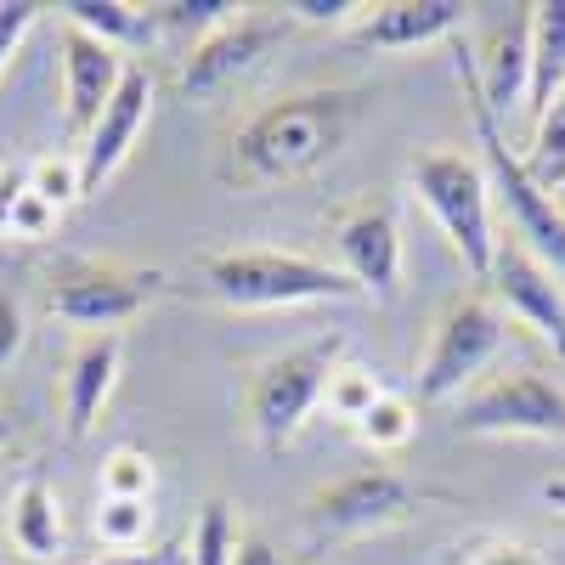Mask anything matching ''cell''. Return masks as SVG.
<instances>
[{
    "label": "cell",
    "instance_id": "18",
    "mask_svg": "<svg viewBox=\"0 0 565 565\" xmlns=\"http://www.w3.org/2000/svg\"><path fill=\"white\" fill-rule=\"evenodd\" d=\"M469 68H476V63H469ZM526 79H532V63H526V18H514L509 29L492 34L487 63L476 68V90H481V103L509 125L514 108H526Z\"/></svg>",
    "mask_w": 565,
    "mask_h": 565
},
{
    "label": "cell",
    "instance_id": "24",
    "mask_svg": "<svg viewBox=\"0 0 565 565\" xmlns=\"http://www.w3.org/2000/svg\"><path fill=\"white\" fill-rule=\"evenodd\" d=\"M526 170L548 186H565V90L548 103V114L532 125V148H526Z\"/></svg>",
    "mask_w": 565,
    "mask_h": 565
},
{
    "label": "cell",
    "instance_id": "3",
    "mask_svg": "<svg viewBox=\"0 0 565 565\" xmlns=\"http://www.w3.org/2000/svg\"><path fill=\"white\" fill-rule=\"evenodd\" d=\"M407 186L418 204L436 215L441 238L463 260V271L487 282L498 255V215H492V181L476 148H418L407 159Z\"/></svg>",
    "mask_w": 565,
    "mask_h": 565
},
{
    "label": "cell",
    "instance_id": "37",
    "mask_svg": "<svg viewBox=\"0 0 565 565\" xmlns=\"http://www.w3.org/2000/svg\"><path fill=\"white\" fill-rule=\"evenodd\" d=\"M12 441H18V413H12V407H0V452H7Z\"/></svg>",
    "mask_w": 565,
    "mask_h": 565
},
{
    "label": "cell",
    "instance_id": "14",
    "mask_svg": "<svg viewBox=\"0 0 565 565\" xmlns=\"http://www.w3.org/2000/svg\"><path fill=\"white\" fill-rule=\"evenodd\" d=\"M125 68L130 63L114 52V45L63 23V125H68V136H79V141L90 136V125H97L103 108L114 103Z\"/></svg>",
    "mask_w": 565,
    "mask_h": 565
},
{
    "label": "cell",
    "instance_id": "29",
    "mask_svg": "<svg viewBox=\"0 0 565 565\" xmlns=\"http://www.w3.org/2000/svg\"><path fill=\"white\" fill-rule=\"evenodd\" d=\"M282 18H289V23H311V29H356L362 23V0H282V7H277Z\"/></svg>",
    "mask_w": 565,
    "mask_h": 565
},
{
    "label": "cell",
    "instance_id": "34",
    "mask_svg": "<svg viewBox=\"0 0 565 565\" xmlns=\"http://www.w3.org/2000/svg\"><path fill=\"white\" fill-rule=\"evenodd\" d=\"M90 565H186V543H153V548H125V554H103Z\"/></svg>",
    "mask_w": 565,
    "mask_h": 565
},
{
    "label": "cell",
    "instance_id": "12",
    "mask_svg": "<svg viewBox=\"0 0 565 565\" xmlns=\"http://www.w3.org/2000/svg\"><path fill=\"white\" fill-rule=\"evenodd\" d=\"M487 295L503 306L509 322L532 328V334L565 362V277H554L526 244L498 238L492 271H487Z\"/></svg>",
    "mask_w": 565,
    "mask_h": 565
},
{
    "label": "cell",
    "instance_id": "15",
    "mask_svg": "<svg viewBox=\"0 0 565 565\" xmlns=\"http://www.w3.org/2000/svg\"><path fill=\"white\" fill-rule=\"evenodd\" d=\"M119 367H125V334H85L63 367V424H68V441H85L97 430V418L119 385Z\"/></svg>",
    "mask_w": 565,
    "mask_h": 565
},
{
    "label": "cell",
    "instance_id": "38",
    "mask_svg": "<svg viewBox=\"0 0 565 565\" xmlns=\"http://www.w3.org/2000/svg\"><path fill=\"white\" fill-rule=\"evenodd\" d=\"M543 503L565 514V476H554V481H543Z\"/></svg>",
    "mask_w": 565,
    "mask_h": 565
},
{
    "label": "cell",
    "instance_id": "25",
    "mask_svg": "<svg viewBox=\"0 0 565 565\" xmlns=\"http://www.w3.org/2000/svg\"><path fill=\"white\" fill-rule=\"evenodd\" d=\"M29 193H34L40 204H52L57 215H63L68 204H79V199H85L79 159H63V153H45V159H34V164H29Z\"/></svg>",
    "mask_w": 565,
    "mask_h": 565
},
{
    "label": "cell",
    "instance_id": "5",
    "mask_svg": "<svg viewBox=\"0 0 565 565\" xmlns=\"http://www.w3.org/2000/svg\"><path fill=\"white\" fill-rule=\"evenodd\" d=\"M458 79L469 90V119H476V153L487 164V181H492V199L503 204L509 215V232L514 244H526L554 277H565V210L548 186L526 170L521 153H509V130L503 119L481 103L476 90V68H469V52H458Z\"/></svg>",
    "mask_w": 565,
    "mask_h": 565
},
{
    "label": "cell",
    "instance_id": "28",
    "mask_svg": "<svg viewBox=\"0 0 565 565\" xmlns=\"http://www.w3.org/2000/svg\"><path fill=\"white\" fill-rule=\"evenodd\" d=\"M244 7L238 0H170V7H153V23L159 29H193L199 40L215 34L221 23H232Z\"/></svg>",
    "mask_w": 565,
    "mask_h": 565
},
{
    "label": "cell",
    "instance_id": "11",
    "mask_svg": "<svg viewBox=\"0 0 565 565\" xmlns=\"http://www.w3.org/2000/svg\"><path fill=\"white\" fill-rule=\"evenodd\" d=\"M328 232H334V249H340V271L362 295L391 300L402 289V221L391 199H373V193L351 199L345 210H334Z\"/></svg>",
    "mask_w": 565,
    "mask_h": 565
},
{
    "label": "cell",
    "instance_id": "36",
    "mask_svg": "<svg viewBox=\"0 0 565 565\" xmlns=\"http://www.w3.org/2000/svg\"><path fill=\"white\" fill-rule=\"evenodd\" d=\"M232 565H289V554H282L266 532H244L238 537V559H232Z\"/></svg>",
    "mask_w": 565,
    "mask_h": 565
},
{
    "label": "cell",
    "instance_id": "19",
    "mask_svg": "<svg viewBox=\"0 0 565 565\" xmlns=\"http://www.w3.org/2000/svg\"><path fill=\"white\" fill-rule=\"evenodd\" d=\"M7 537H12L18 554H29V559H40V565L63 554V503H57L52 487H45V476H29V481L12 492Z\"/></svg>",
    "mask_w": 565,
    "mask_h": 565
},
{
    "label": "cell",
    "instance_id": "32",
    "mask_svg": "<svg viewBox=\"0 0 565 565\" xmlns=\"http://www.w3.org/2000/svg\"><path fill=\"white\" fill-rule=\"evenodd\" d=\"M52 226H57V210H52V204H40L34 193H23V199H18V215H12V238L34 244V238H45Z\"/></svg>",
    "mask_w": 565,
    "mask_h": 565
},
{
    "label": "cell",
    "instance_id": "10",
    "mask_svg": "<svg viewBox=\"0 0 565 565\" xmlns=\"http://www.w3.org/2000/svg\"><path fill=\"white\" fill-rule=\"evenodd\" d=\"M424 492L418 481L396 476V469H351V476L328 481L306 498V526L311 537H367V532H385V526H402L407 514L424 509Z\"/></svg>",
    "mask_w": 565,
    "mask_h": 565
},
{
    "label": "cell",
    "instance_id": "13",
    "mask_svg": "<svg viewBox=\"0 0 565 565\" xmlns=\"http://www.w3.org/2000/svg\"><path fill=\"white\" fill-rule=\"evenodd\" d=\"M148 119H153V79H148V68L130 63L119 90H114V103L103 108V119L90 125V136L79 141V181H85V193H97V186L130 159V148H136V136L148 130Z\"/></svg>",
    "mask_w": 565,
    "mask_h": 565
},
{
    "label": "cell",
    "instance_id": "16",
    "mask_svg": "<svg viewBox=\"0 0 565 565\" xmlns=\"http://www.w3.org/2000/svg\"><path fill=\"white\" fill-rule=\"evenodd\" d=\"M463 12H469L463 0H385V7L362 12L351 40L367 45V52H418V45H436V40L458 34Z\"/></svg>",
    "mask_w": 565,
    "mask_h": 565
},
{
    "label": "cell",
    "instance_id": "9",
    "mask_svg": "<svg viewBox=\"0 0 565 565\" xmlns=\"http://www.w3.org/2000/svg\"><path fill=\"white\" fill-rule=\"evenodd\" d=\"M289 18L277 7H244L232 23H221L215 34H204L193 45V57L181 63L175 90L186 103H221L226 90H238V79H249L282 40H289Z\"/></svg>",
    "mask_w": 565,
    "mask_h": 565
},
{
    "label": "cell",
    "instance_id": "35",
    "mask_svg": "<svg viewBox=\"0 0 565 565\" xmlns=\"http://www.w3.org/2000/svg\"><path fill=\"white\" fill-rule=\"evenodd\" d=\"M23 193H29V170H0V238H12V215Z\"/></svg>",
    "mask_w": 565,
    "mask_h": 565
},
{
    "label": "cell",
    "instance_id": "6",
    "mask_svg": "<svg viewBox=\"0 0 565 565\" xmlns=\"http://www.w3.org/2000/svg\"><path fill=\"white\" fill-rule=\"evenodd\" d=\"M345 351H351V340L340 334V328H328V334H317V340H306L295 351L266 356L249 373L244 413H249V436L266 452H282L306 430V418L322 407L328 380H334V367L345 362Z\"/></svg>",
    "mask_w": 565,
    "mask_h": 565
},
{
    "label": "cell",
    "instance_id": "23",
    "mask_svg": "<svg viewBox=\"0 0 565 565\" xmlns=\"http://www.w3.org/2000/svg\"><path fill=\"white\" fill-rule=\"evenodd\" d=\"M148 532H153V498H103V509H97V537H103L108 554L148 548Z\"/></svg>",
    "mask_w": 565,
    "mask_h": 565
},
{
    "label": "cell",
    "instance_id": "21",
    "mask_svg": "<svg viewBox=\"0 0 565 565\" xmlns=\"http://www.w3.org/2000/svg\"><path fill=\"white\" fill-rule=\"evenodd\" d=\"M413 430H418V402L413 396H396V391H385L380 402L356 418V441L367 452H402L413 441Z\"/></svg>",
    "mask_w": 565,
    "mask_h": 565
},
{
    "label": "cell",
    "instance_id": "8",
    "mask_svg": "<svg viewBox=\"0 0 565 565\" xmlns=\"http://www.w3.org/2000/svg\"><path fill=\"white\" fill-rule=\"evenodd\" d=\"M164 271L153 266H114V260H68L45 282V311L57 322L79 328V334H119L125 322H136L159 295Z\"/></svg>",
    "mask_w": 565,
    "mask_h": 565
},
{
    "label": "cell",
    "instance_id": "17",
    "mask_svg": "<svg viewBox=\"0 0 565 565\" xmlns=\"http://www.w3.org/2000/svg\"><path fill=\"white\" fill-rule=\"evenodd\" d=\"M526 63H532V79H526L521 119L537 125L548 114V103L565 90V0H537V7H526Z\"/></svg>",
    "mask_w": 565,
    "mask_h": 565
},
{
    "label": "cell",
    "instance_id": "33",
    "mask_svg": "<svg viewBox=\"0 0 565 565\" xmlns=\"http://www.w3.org/2000/svg\"><path fill=\"white\" fill-rule=\"evenodd\" d=\"M469 565H548L532 543H514V537H498V543H481L469 554Z\"/></svg>",
    "mask_w": 565,
    "mask_h": 565
},
{
    "label": "cell",
    "instance_id": "7",
    "mask_svg": "<svg viewBox=\"0 0 565 565\" xmlns=\"http://www.w3.org/2000/svg\"><path fill=\"white\" fill-rule=\"evenodd\" d=\"M458 436H532L565 441V385L543 367H492L481 385L452 402Z\"/></svg>",
    "mask_w": 565,
    "mask_h": 565
},
{
    "label": "cell",
    "instance_id": "4",
    "mask_svg": "<svg viewBox=\"0 0 565 565\" xmlns=\"http://www.w3.org/2000/svg\"><path fill=\"white\" fill-rule=\"evenodd\" d=\"M509 345V317L503 306L487 295V282L476 289H458L436 322H430V340L418 351V367H413V396L424 407H441V402H458L469 385H481L487 373L498 367Z\"/></svg>",
    "mask_w": 565,
    "mask_h": 565
},
{
    "label": "cell",
    "instance_id": "2",
    "mask_svg": "<svg viewBox=\"0 0 565 565\" xmlns=\"http://www.w3.org/2000/svg\"><path fill=\"white\" fill-rule=\"evenodd\" d=\"M199 289L226 311H289V306H328V300H367L356 282L295 249H215L199 266Z\"/></svg>",
    "mask_w": 565,
    "mask_h": 565
},
{
    "label": "cell",
    "instance_id": "22",
    "mask_svg": "<svg viewBox=\"0 0 565 565\" xmlns=\"http://www.w3.org/2000/svg\"><path fill=\"white\" fill-rule=\"evenodd\" d=\"M238 514H232L226 498H210L199 509V521H193V543H186V565H232L238 559Z\"/></svg>",
    "mask_w": 565,
    "mask_h": 565
},
{
    "label": "cell",
    "instance_id": "31",
    "mask_svg": "<svg viewBox=\"0 0 565 565\" xmlns=\"http://www.w3.org/2000/svg\"><path fill=\"white\" fill-rule=\"evenodd\" d=\"M29 345V311L18 295H0V367H12Z\"/></svg>",
    "mask_w": 565,
    "mask_h": 565
},
{
    "label": "cell",
    "instance_id": "20",
    "mask_svg": "<svg viewBox=\"0 0 565 565\" xmlns=\"http://www.w3.org/2000/svg\"><path fill=\"white\" fill-rule=\"evenodd\" d=\"M68 29L90 34V40H103L114 45V52H136V45H148L153 40V7H125V0H68V7H57Z\"/></svg>",
    "mask_w": 565,
    "mask_h": 565
},
{
    "label": "cell",
    "instance_id": "1",
    "mask_svg": "<svg viewBox=\"0 0 565 565\" xmlns=\"http://www.w3.org/2000/svg\"><path fill=\"white\" fill-rule=\"evenodd\" d=\"M362 108L367 97L351 85H306V90H289V97L255 108L226 141V159H221L226 186L266 193V186L306 181L311 170L345 153Z\"/></svg>",
    "mask_w": 565,
    "mask_h": 565
},
{
    "label": "cell",
    "instance_id": "27",
    "mask_svg": "<svg viewBox=\"0 0 565 565\" xmlns=\"http://www.w3.org/2000/svg\"><path fill=\"white\" fill-rule=\"evenodd\" d=\"M153 458L136 447H114L103 458V498H153Z\"/></svg>",
    "mask_w": 565,
    "mask_h": 565
},
{
    "label": "cell",
    "instance_id": "26",
    "mask_svg": "<svg viewBox=\"0 0 565 565\" xmlns=\"http://www.w3.org/2000/svg\"><path fill=\"white\" fill-rule=\"evenodd\" d=\"M385 396V385L380 380H373V373L367 367H351V362H340L334 367V380H328V413H334L340 424H351V430H356V418L373 407V402H380Z\"/></svg>",
    "mask_w": 565,
    "mask_h": 565
},
{
    "label": "cell",
    "instance_id": "30",
    "mask_svg": "<svg viewBox=\"0 0 565 565\" xmlns=\"http://www.w3.org/2000/svg\"><path fill=\"white\" fill-rule=\"evenodd\" d=\"M34 23H40V7H29V0H0V74H7L12 52L29 40Z\"/></svg>",
    "mask_w": 565,
    "mask_h": 565
}]
</instances>
